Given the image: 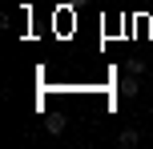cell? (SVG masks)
<instances>
[{
  "mask_svg": "<svg viewBox=\"0 0 153 149\" xmlns=\"http://www.w3.org/2000/svg\"><path fill=\"white\" fill-rule=\"evenodd\" d=\"M45 129H48V133H61L65 121H61V117H48V121H45Z\"/></svg>",
  "mask_w": 153,
  "mask_h": 149,
  "instance_id": "cell-4",
  "label": "cell"
},
{
  "mask_svg": "<svg viewBox=\"0 0 153 149\" xmlns=\"http://www.w3.org/2000/svg\"><path fill=\"white\" fill-rule=\"evenodd\" d=\"M137 141H141V133H137V129H121V137H117V145H121V149H133Z\"/></svg>",
  "mask_w": 153,
  "mask_h": 149,
  "instance_id": "cell-2",
  "label": "cell"
},
{
  "mask_svg": "<svg viewBox=\"0 0 153 149\" xmlns=\"http://www.w3.org/2000/svg\"><path fill=\"white\" fill-rule=\"evenodd\" d=\"M125 69H129V73H137V77H141V73H145V61H141V56H129V61H125Z\"/></svg>",
  "mask_w": 153,
  "mask_h": 149,
  "instance_id": "cell-3",
  "label": "cell"
},
{
  "mask_svg": "<svg viewBox=\"0 0 153 149\" xmlns=\"http://www.w3.org/2000/svg\"><path fill=\"white\" fill-rule=\"evenodd\" d=\"M137 93H141V81H137V73H129L121 81V97H137Z\"/></svg>",
  "mask_w": 153,
  "mask_h": 149,
  "instance_id": "cell-1",
  "label": "cell"
}]
</instances>
